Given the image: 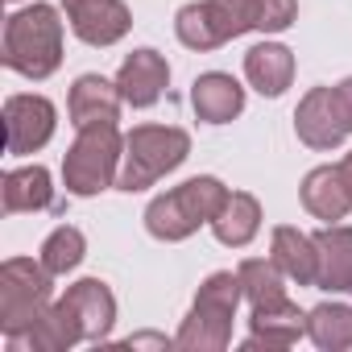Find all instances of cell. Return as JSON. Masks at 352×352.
Wrapping results in <instances>:
<instances>
[{
    "mask_svg": "<svg viewBox=\"0 0 352 352\" xmlns=\"http://www.w3.org/2000/svg\"><path fill=\"white\" fill-rule=\"evenodd\" d=\"M307 331V315L286 298L274 307H253V331L245 340V348H290L298 336Z\"/></svg>",
    "mask_w": 352,
    "mask_h": 352,
    "instance_id": "ac0fdd59",
    "label": "cell"
},
{
    "mask_svg": "<svg viewBox=\"0 0 352 352\" xmlns=\"http://www.w3.org/2000/svg\"><path fill=\"white\" fill-rule=\"evenodd\" d=\"M253 30V0H199L174 17V34L187 50H216Z\"/></svg>",
    "mask_w": 352,
    "mask_h": 352,
    "instance_id": "52a82bcc",
    "label": "cell"
},
{
    "mask_svg": "<svg viewBox=\"0 0 352 352\" xmlns=\"http://www.w3.org/2000/svg\"><path fill=\"white\" fill-rule=\"evenodd\" d=\"M236 278H241V290L249 298V307H274V302H286V274L278 270V261L270 257H245L236 265Z\"/></svg>",
    "mask_w": 352,
    "mask_h": 352,
    "instance_id": "603a6c76",
    "label": "cell"
},
{
    "mask_svg": "<svg viewBox=\"0 0 352 352\" xmlns=\"http://www.w3.org/2000/svg\"><path fill=\"white\" fill-rule=\"evenodd\" d=\"M241 298H245V290H241V278L232 270L212 274L199 286L179 336H174V348H183V352H224L232 344V319H236Z\"/></svg>",
    "mask_w": 352,
    "mask_h": 352,
    "instance_id": "7a4b0ae2",
    "label": "cell"
},
{
    "mask_svg": "<svg viewBox=\"0 0 352 352\" xmlns=\"http://www.w3.org/2000/svg\"><path fill=\"white\" fill-rule=\"evenodd\" d=\"M83 253H87V241H83V232H79V228H71V224L54 228V232L42 241V265H46L54 278L71 274V270L83 261Z\"/></svg>",
    "mask_w": 352,
    "mask_h": 352,
    "instance_id": "d4e9b609",
    "label": "cell"
},
{
    "mask_svg": "<svg viewBox=\"0 0 352 352\" xmlns=\"http://www.w3.org/2000/svg\"><path fill=\"white\" fill-rule=\"evenodd\" d=\"M191 108L208 124H228L245 112V87L224 71H208L191 83Z\"/></svg>",
    "mask_w": 352,
    "mask_h": 352,
    "instance_id": "5bb4252c",
    "label": "cell"
},
{
    "mask_svg": "<svg viewBox=\"0 0 352 352\" xmlns=\"http://www.w3.org/2000/svg\"><path fill=\"white\" fill-rule=\"evenodd\" d=\"M79 340H87V336H83V319L75 315V307H71L67 294H63L58 302H50V311H46L25 336H13L9 348H13V352H67V348H75Z\"/></svg>",
    "mask_w": 352,
    "mask_h": 352,
    "instance_id": "8fae6325",
    "label": "cell"
},
{
    "mask_svg": "<svg viewBox=\"0 0 352 352\" xmlns=\"http://www.w3.org/2000/svg\"><path fill=\"white\" fill-rule=\"evenodd\" d=\"M294 133L307 149H336L344 145V137L352 133L348 116H344V104L336 96V87H311L302 96V104L294 108Z\"/></svg>",
    "mask_w": 352,
    "mask_h": 352,
    "instance_id": "ba28073f",
    "label": "cell"
},
{
    "mask_svg": "<svg viewBox=\"0 0 352 352\" xmlns=\"http://www.w3.org/2000/svg\"><path fill=\"white\" fill-rule=\"evenodd\" d=\"M270 257L278 261V270H282L290 282L315 286V278H319V249H315V236H307V232L282 224V228H274V253H270Z\"/></svg>",
    "mask_w": 352,
    "mask_h": 352,
    "instance_id": "ffe728a7",
    "label": "cell"
},
{
    "mask_svg": "<svg viewBox=\"0 0 352 352\" xmlns=\"http://www.w3.org/2000/svg\"><path fill=\"white\" fill-rule=\"evenodd\" d=\"M212 232H216L220 245L245 249V245L261 232V204H257L249 191H228L224 208H220L216 220H212Z\"/></svg>",
    "mask_w": 352,
    "mask_h": 352,
    "instance_id": "7402d4cb",
    "label": "cell"
},
{
    "mask_svg": "<svg viewBox=\"0 0 352 352\" xmlns=\"http://www.w3.org/2000/svg\"><path fill=\"white\" fill-rule=\"evenodd\" d=\"M166 83H170V63L157 50H133L116 71V87L129 108H153Z\"/></svg>",
    "mask_w": 352,
    "mask_h": 352,
    "instance_id": "7c38bea8",
    "label": "cell"
},
{
    "mask_svg": "<svg viewBox=\"0 0 352 352\" xmlns=\"http://www.w3.org/2000/svg\"><path fill=\"white\" fill-rule=\"evenodd\" d=\"M67 302L75 307V315L83 319V336L87 340H108L112 323H116V298L100 278H83L67 290Z\"/></svg>",
    "mask_w": 352,
    "mask_h": 352,
    "instance_id": "44dd1931",
    "label": "cell"
},
{
    "mask_svg": "<svg viewBox=\"0 0 352 352\" xmlns=\"http://www.w3.org/2000/svg\"><path fill=\"white\" fill-rule=\"evenodd\" d=\"M63 13H67L75 38L87 46H116L133 30L124 0H63Z\"/></svg>",
    "mask_w": 352,
    "mask_h": 352,
    "instance_id": "30bf717a",
    "label": "cell"
},
{
    "mask_svg": "<svg viewBox=\"0 0 352 352\" xmlns=\"http://www.w3.org/2000/svg\"><path fill=\"white\" fill-rule=\"evenodd\" d=\"M302 208L323 220V224H340L352 212V191L344 183L340 166H315L302 179Z\"/></svg>",
    "mask_w": 352,
    "mask_h": 352,
    "instance_id": "9a60e30c",
    "label": "cell"
},
{
    "mask_svg": "<svg viewBox=\"0 0 352 352\" xmlns=\"http://www.w3.org/2000/svg\"><path fill=\"white\" fill-rule=\"evenodd\" d=\"M315 249H319V278H315V286L352 294V228H344V224L319 228L315 232Z\"/></svg>",
    "mask_w": 352,
    "mask_h": 352,
    "instance_id": "2e32d148",
    "label": "cell"
},
{
    "mask_svg": "<svg viewBox=\"0 0 352 352\" xmlns=\"http://www.w3.org/2000/svg\"><path fill=\"white\" fill-rule=\"evenodd\" d=\"M191 153V137L174 124H137L124 137V153H120V174L116 187L120 191H145L157 179H166L170 170H179Z\"/></svg>",
    "mask_w": 352,
    "mask_h": 352,
    "instance_id": "277c9868",
    "label": "cell"
},
{
    "mask_svg": "<svg viewBox=\"0 0 352 352\" xmlns=\"http://www.w3.org/2000/svg\"><path fill=\"white\" fill-rule=\"evenodd\" d=\"M50 270L30 257H9L0 265V331L5 340L25 336L54 302V286H50Z\"/></svg>",
    "mask_w": 352,
    "mask_h": 352,
    "instance_id": "5b68a950",
    "label": "cell"
},
{
    "mask_svg": "<svg viewBox=\"0 0 352 352\" xmlns=\"http://www.w3.org/2000/svg\"><path fill=\"white\" fill-rule=\"evenodd\" d=\"M336 96H340V104H344V116H348V124H352V79L336 83Z\"/></svg>",
    "mask_w": 352,
    "mask_h": 352,
    "instance_id": "4316f807",
    "label": "cell"
},
{
    "mask_svg": "<svg viewBox=\"0 0 352 352\" xmlns=\"http://www.w3.org/2000/svg\"><path fill=\"white\" fill-rule=\"evenodd\" d=\"M228 199V187L212 174H199V179H187L183 187H174L166 195H157L149 208H145V228L153 241H187L199 232V224H212L216 212L224 208Z\"/></svg>",
    "mask_w": 352,
    "mask_h": 352,
    "instance_id": "3957f363",
    "label": "cell"
},
{
    "mask_svg": "<svg viewBox=\"0 0 352 352\" xmlns=\"http://www.w3.org/2000/svg\"><path fill=\"white\" fill-rule=\"evenodd\" d=\"M120 153H124V137L116 133V124L79 129L75 145H71L67 157H63V187H67L71 195H79V199L116 187Z\"/></svg>",
    "mask_w": 352,
    "mask_h": 352,
    "instance_id": "8992f818",
    "label": "cell"
},
{
    "mask_svg": "<svg viewBox=\"0 0 352 352\" xmlns=\"http://www.w3.org/2000/svg\"><path fill=\"white\" fill-rule=\"evenodd\" d=\"M54 104L46 96H9L5 100V145L9 153H38L54 137Z\"/></svg>",
    "mask_w": 352,
    "mask_h": 352,
    "instance_id": "9c48e42d",
    "label": "cell"
},
{
    "mask_svg": "<svg viewBox=\"0 0 352 352\" xmlns=\"http://www.w3.org/2000/svg\"><path fill=\"white\" fill-rule=\"evenodd\" d=\"M245 79L261 91V96H282L294 79V54L278 42H257L249 54H245Z\"/></svg>",
    "mask_w": 352,
    "mask_h": 352,
    "instance_id": "d6986e66",
    "label": "cell"
},
{
    "mask_svg": "<svg viewBox=\"0 0 352 352\" xmlns=\"http://www.w3.org/2000/svg\"><path fill=\"white\" fill-rule=\"evenodd\" d=\"M0 204H5V216L54 208L50 170L46 166H17V170H9L5 174V187H0Z\"/></svg>",
    "mask_w": 352,
    "mask_h": 352,
    "instance_id": "e0dca14e",
    "label": "cell"
},
{
    "mask_svg": "<svg viewBox=\"0 0 352 352\" xmlns=\"http://www.w3.org/2000/svg\"><path fill=\"white\" fill-rule=\"evenodd\" d=\"M307 336L323 352L352 348V307L348 302H319L315 311H307Z\"/></svg>",
    "mask_w": 352,
    "mask_h": 352,
    "instance_id": "cb8c5ba5",
    "label": "cell"
},
{
    "mask_svg": "<svg viewBox=\"0 0 352 352\" xmlns=\"http://www.w3.org/2000/svg\"><path fill=\"white\" fill-rule=\"evenodd\" d=\"M340 174H344V183H348V191H352V149L344 153V162H340Z\"/></svg>",
    "mask_w": 352,
    "mask_h": 352,
    "instance_id": "83f0119b",
    "label": "cell"
},
{
    "mask_svg": "<svg viewBox=\"0 0 352 352\" xmlns=\"http://www.w3.org/2000/svg\"><path fill=\"white\" fill-rule=\"evenodd\" d=\"M0 63L25 79H50L63 63V21L50 5H30L5 21Z\"/></svg>",
    "mask_w": 352,
    "mask_h": 352,
    "instance_id": "6da1fadb",
    "label": "cell"
},
{
    "mask_svg": "<svg viewBox=\"0 0 352 352\" xmlns=\"http://www.w3.org/2000/svg\"><path fill=\"white\" fill-rule=\"evenodd\" d=\"M120 87L108 83L104 75H79L71 96H67V116L75 129H91V124H116L120 116Z\"/></svg>",
    "mask_w": 352,
    "mask_h": 352,
    "instance_id": "4fadbf2b",
    "label": "cell"
},
{
    "mask_svg": "<svg viewBox=\"0 0 352 352\" xmlns=\"http://www.w3.org/2000/svg\"><path fill=\"white\" fill-rule=\"evenodd\" d=\"M13 5H17V0H13Z\"/></svg>",
    "mask_w": 352,
    "mask_h": 352,
    "instance_id": "f1b7e54d",
    "label": "cell"
},
{
    "mask_svg": "<svg viewBox=\"0 0 352 352\" xmlns=\"http://www.w3.org/2000/svg\"><path fill=\"white\" fill-rule=\"evenodd\" d=\"M298 17V0H253V30L282 34Z\"/></svg>",
    "mask_w": 352,
    "mask_h": 352,
    "instance_id": "484cf974",
    "label": "cell"
}]
</instances>
